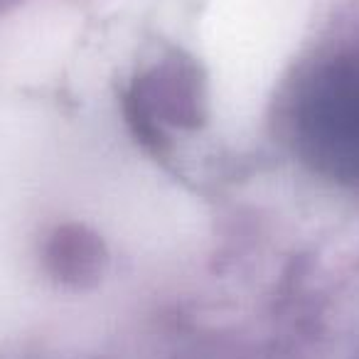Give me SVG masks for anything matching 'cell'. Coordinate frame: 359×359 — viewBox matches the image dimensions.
Returning a JSON list of instances; mask_svg holds the SVG:
<instances>
[{
    "mask_svg": "<svg viewBox=\"0 0 359 359\" xmlns=\"http://www.w3.org/2000/svg\"><path fill=\"white\" fill-rule=\"evenodd\" d=\"M310 153L339 177H359V60L337 62L315 79L303 104Z\"/></svg>",
    "mask_w": 359,
    "mask_h": 359,
    "instance_id": "cell-1",
    "label": "cell"
},
{
    "mask_svg": "<svg viewBox=\"0 0 359 359\" xmlns=\"http://www.w3.org/2000/svg\"><path fill=\"white\" fill-rule=\"evenodd\" d=\"M138 121L145 123H195L200 114V86L190 65H165L138 86Z\"/></svg>",
    "mask_w": 359,
    "mask_h": 359,
    "instance_id": "cell-2",
    "label": "cell"
},
{
    "mask_svg": "<svg viewBox=\"0 0 359 359\" xmlns=\"http://www.w3.org/2000/svg\"><path fill=\"white\" fill-rule=\"evenodd\" d=\"M57 244L62 246V251L52 254V261H60L65 276H91L96 271L101 251L94 239H84L81 234H62L57 239Z\"/></svg>",
    "mask_w": 359,
    "mask_h": 359,
    "instance_id": "cell-3",
    "label": "cell"
}]
</instances>
